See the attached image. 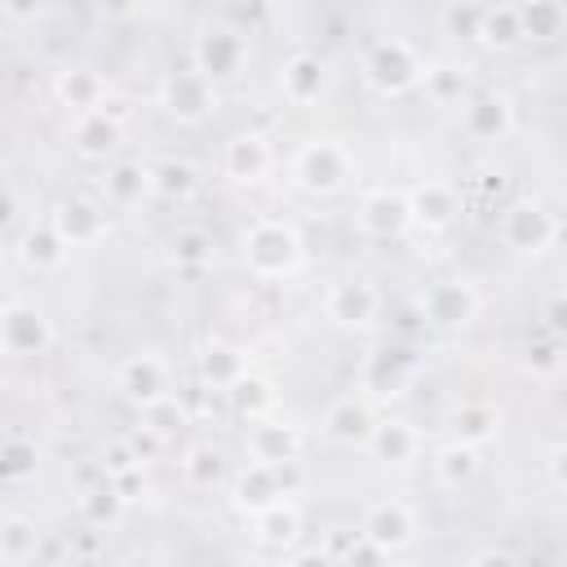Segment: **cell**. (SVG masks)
Segmentation results:
<instances>
[{"mask_svg":"<svg viewBox=\"0 0 567 567\" xmlns=\"http://www.w3.org/2000/svg\"><path fill=\"white\" fill-rule=\"evenodd\" d=\"M478 288L470 284V279H434V284H425L421 288V297H416V310H421V319L430 323V328H443V332H456V328H465V323H474L478 319Z\"/></svg>","mask_w":567,"mask_h":567,"instance_id":"6","label":"cell"},{"mask_svg":"<svg viewBox=\"0 0 567 567\" xmlns=\"http://www.w3.org/2000/svg\"><path fill=\"white\" fill-rule=\"evenodd\" d=\"M248 372V354L239 350V346H230V341H208L199 354H195V377H199V385H208V390H230L239 377Z\"/></svg>","mask_w":567,"mask_h":567,"instance_id":"22","label":"cell"},{"mask_svg":"<svg viewBox=\"0 0 567 567\" xmlns=\"http://www.w3.org/2000/svg\"><path fill=\"white\" fill-rule=\"evenodd\" d=\"M306 261V244H301V230L284 217H257L248 221L244 230V266L252 279L261 284H275V279H288L297 275Z\"/></svg>","mask_w":567,"mask_h":567,"instance_id":"1","label":"cell"},{"mask_svg":"<svg viewBox=\"0 0 567 567\" xmlns=\"http://www.w3.org/2000/svg\"><path fill=\"white\" fill-rule=\"evenodd\" d=\"M470 563H474V567H487V563H496V567H514L518 554H514V549H501V545H487V549L470 554Z\"/></svg>","mask_w":567,"mask_h":567,"instance_id":"49","label":"cell"},{"mask_svg":"<svg viewBox=\"0 0 567 567\" xmlns=\"http://www.w3.org/2000/svg\"><path fill=\"white\" fill-rule=\"evenodd\" d=\"M478 9L483 4H452L443 13V27L456 35V40H478Z\"/></svg>","mask_w":567,"mask_h":567,"instance_id":"44","label":"cell"},{"mask_svg":"<svg viewBox=\"0 0 567 567\" xmlns=\"http://www.w3.org/2000/svg\"><path fill=\"white\" fill-rule=\"evenodd\" d=\"M416 89H425L430 102L452 106V102H461V93H465V71H456V66H447V62H425Z\"/></svg>","mask_w":567,"mask_h":567,"instance_id":"37","label":"cell"},{"mask_svg":"<svg viewBox=\"0 0 567 567\" xmlns=\"http://www.w3.org/2000/svg\"><path fill=\"white\" fill-rule=\"evenodd\" d=\"M248 62V40L235 27H208L195 35V71H204L208 80H230L239 75Z\"/></svg>","mask_w":567,"mask_h":567,"instance_id":"11","label":"cell"},{"mask_svg":"<svg viewBox=\"0 0 567 567\" xmlns=\"http://www.w3.org/2000/svg\"><path fill=\"white\" fill-rule=\"evenodd\" d=\"M527 368H532V377H536V381H554V377H558V368H563V341H558V337L536 341V346L527 350Z\"/></svg>","mask_w":567,"mask_h":567,"instance_id":"42","label":"cell"},{"mask_svg":"<svg viewBox=\"0 0 567 567\" xmlns=\"http://www.w3.org/2000/svg\"><path fill=\"white\" fill-rule=\"evenodd\" d=\"M563 328H567L563 292H549V297H545V332H549V337H563Z\"/></svg>","mask_w":567,"mask_h":567,"instance_id":"46","label":"cell"},{"mask_svg":"<svg viewBox=\"0 0 567 567\" xmlns=\"http://www.w3.org/2000/svg\"><path fill=\"white\" fill-rule=\"evenodd\" d=\"M115 390H120L128 403L146 408V403L173 394V372H168V363H164L155 350H137V354L120 359V368H115Z\"/></svg>","mask_w":567,"mask_h":567,"instance_id":"10","label":"cell"},{"mask_svg":"<svg viewBox=\"0 0 567 567\" xmlns=\"http://www.w3.org/2000/svg\"><path fill=\"white\" fill-rule=\"evenodd\" d=\"M221 168L235 182H257L270 168V142L261 133H235L221 151Z\"/></svg>","mask_w":567,"mask_h":567,"instance_id":"25","label":"cell"},{"mask_svg":"<svg viewBox=\"0 0 567 567\" xmlns=\"http://www.w3.org/2000/svg\"><path fill=\"white\" fill-rule=\"evenodd\" d=\"M35 465H40V452H35V443H31V439L9 434V439L0 443V478L22 483V478H31V474H35Z\"/></svg>","mask_w":567,"mask_h":567,"instance_id":"38","label":"cell"},{"mask_svg":"<svg viewBox=\"0 0 567 567\" xmlns=\"http://www.w3.org/2000/svg\"><path fill=\"white\" fill-rule=\"evenodd\" d=\"M496 239H501L509 252L536 257V252H545V248L558 244V217L545 213L540 204L518 199V204L501 208V217H496Z\"/></svg>","mask_w":567,"mask_h":567,"instance_id":"5","label":"cell"},{"mask_svg":"<svg viewBox=\"0 0 567 567\" xmlns=\"http://www.w3.org/2000/svg\"><path fill=\"white\" fill-rule=\"evenodd\" d=\"M323 89H328V66L315 53L284 58V66H279V93H284L288 106H310V102L323 97Z\"/></svg>","mask_w":567,"mask_h":567,"instance_id":"19","label":"cell"},{"mask_svg":"<svg viewBox=\"0 0 567 567\" xmlns=\"http://www.w3.org/2000/svg\"><path fill=\"white\" fill-rule=\"evenodd\" d=\"M563 461H567V452H563V447H554V452H549V483H554V492H563V487H567V478H563Z\"/></svg>","mask_w":567,"mask_h":567,"instance_id":"53","label":"cell"},{"mask_svg":"<svg viewBox=\"0 0 567 567\" xmlns=\"http://www.w3.org/2000/svg\"><path fill=\"white\" fill-rule=\"evenodd\" d=\"M461 128L474 142H505L514 133V106H509V97H501V93L470 97L465 111H461Z\"/></svg>","mask_w":567,"mask_h":567,"instance_id":"17","label":"cell"},{"mask_svg":"<svg viewBox=\"0 0 567 567\" xmlns=\"http://www.w3.org/2000/svg\"><path fill=\"white\" fill-rule=\"evenodd\" d=\"M323 315L341 328H368L381 315V292L368 279H337L323 292Z\"/></svg>","mask_w":567,"mask_h":567,"instance_id":"12","label":"cell"},{"mask_svg":"<svg viewBox=\"0 0 567 567\" xmlns=\"http://www.w3.org/2000/svg\"><path fill=\"white\" fill-rule=\"evenodd\" d=\"M142 421H146L155 434L173 439L177 430H186L190 412H186V403H182L177 394H164V399H155V403H146V408H142Z\"/></svg>","mask_w":567,"mask_h":567,"instance_id":"40","label":"cell"},{"mask_svg":"<svg viewBox=\"0 0 567 567\" xmlns=\"http://www.w3.org/2000/svg\"><path fill=\"white\" fill-rule=\"evenodd\" d=\"M111 487H115V492L124 496V505H133V501L142 496V487H146V483H142V465H128V470H115V474H111Z\"/></svg>","mask_w":567,"mask_h":567,"instance_id":"45","label":"cell"},{"mask_svg":"<svg viewBox=\"0 0 567 567\" xmlns=\"http://www.w3.org/2000/svg\"><path fill=\"white\" fill-rule=\"evenodd\" d=\"M408 213H412V226H425V230L452 226V217L461 213L456 186H447V182H421V186H412L408 190Z\"/></svg>","mask_w":567,"mask_h":567,"instance_id":"21","label":"cell"},{"mask_svg":"<svg viewBox=\"0 0 567 567\" xmlns=\"http://www.w3.org/2000/svg\"><path fill=\"white\" fill-rule=\"evenodd\" d=\"M124 120H128L124 102H111V97L102 106H93V111H75V120H71V146L84 159H106L124 142Z\"/></svg>","mask_w":567,"mask_h":567,"instance_id":"9","label":"cell"},{"mask_svg":"<svg viewBox=\"0 0 567 567\" xmlns=\"http://www.w3.org/2000/svg\"><path fill=\"white\" fill-rule=\"evenodd\" d=\"M97 554H102V532L97 527H89L71 540V558H97Z\"/></svg>","mask_w":567,"mask_h":567,"instance_id":"48","label":"cell"},{"mask_svg":"<svg viewBox=\"0 0 567 567\" xmlns=\"http://www.w3.org/2000/svg\"><path fill=\"white\" fill-rule=\"evenodd\" d=\"M412 381V359L403 350H372L363 359V372H359V385L372 394V399H399Z\"/></svg>","mask_w":567,"mask_h":567,"instance_id":"20","label":"cell"},{"mask_svg":"<svg viewBox=\"0 0 567 567\" xmlns=\"http://www.w3.org/2000/svg\"><path fill=\"white\" fill-rule=\"evenodd\" d=\"M102 465H106V474H115V470H128V465H137V461H133V452H128L124 439H120V443H111V447L102 452Z\"/></svg>","mask_w":567,"mask_h":567,"instance_id":"50","label":"cell"},{"mask_svg":"<svg viewBox=\"0 0 567 567\" xmlns=\"http://www.w3.org/2000/svg\"><path fill=\"white\" fill-rule=\"evenodd\" d=\"M173 261H177V266H186V270L208 266V261H213V239H208L199 226L177 230V235H173Z\"/></svg>","mask_w":567,"mask_h":567,"instance_id":"41","label":"cell"},{"mask_svg":"<svg viewBox=\"0 0 567 567\" xmlns=\"http://www.w3.org/2000/svg\"><path fill=\"white\" fill-rule=\"evenodd\" d=\"M49 221H53V230L62 235L66 248H89V244H97V239L106 235V208H102L97 199H89V195L62 199Z\"/></svg>","mask_w":567,"mask_h":567,"instance_id":"15","label":"cell"},{"mask_svg":"<svg viewBox=\"0 0 567 567\" xmlns=\"http://www.w3.org/2000/svg\"><path fill=\"white\" fill-rule=\"evenodd\" d=\"M199 186V173L186 159H159L151 164V195L159 199H190Z\"/></svg>","mask_w":567,"mask_h":567,"instance_id":"34","label":"cell"},{"mask_svg":"<svg viewBox=\"0 0 567 567\" xmlns=\"http://www.w3.org/2000/svg\"><path fill=\"white\" fill-rule=\"evenodd\" d=\"M0 523H4V514H0Z\"/></svg>","mask_w":567,"mask_h":567,"instance_id":"55","label":"cell"},{"mask_svg":"<svg viewBox=\"0 0 567 567\" xmlns=\"http://www.w3.org/2000/svg\"><path fill=\"white\" fill-rule=\"evenodd\" d=\"M177 470H182V483L195 487V492H217L230 478V461H226V452L217 443H190L182 452Z\"/></svg>","mask_w":567,"mask_h":567,"instance_id":"24","label":"cell"},{"mask_svg":"<svg viewBox=\"0 0 567 567\" xmlns=\"http://www.w3.org/2000/svg\"><path fill=\"white\" fill-rule=\"evenodd\" d=\"M66 244H62V235L53 230V221H40V226H31L27 235H22V244H18V257H22V266L27 270H35V275H44V270H58L62 261H66Z\"/></svg>","mask_w":567,"mask_h":567,"instance_id":"32","label":"cell"},{"mask_svg":"<svg viewBox=\"0 0 567 567\" xmlns=\"http://www.w3.org/2000/svg\"><path fill=\"white\" fill-rule=\"evenodd\" d=\"M377 549L385 554H399L416 540V514L408 501H377L368 514H363V527H359Z\"/></svg>","mask_w":567,"mask_h":567,"instance_id":"13","label":"cell"},{"mask_svg":"<svg viewBox=\"0 0 567 567\" xmlns=\"http://www.w3.org/2000/svg\"><path fill=\"white\" fill-rule=\"evenodd\" d=\"M350 168H354L350 151L341 142H332V137H315V142L297 146V155H292V182L306 195H332V190H341L350 182Z\"/></svg>","mask_w":567,"mask_h":567,"instance_id":"3","label":"cell"},{"mask_svg":"<svg viewBox=\"0 0 567 567\" xmlns=\"http://www.w3.org/2000/svg\"><path fill=\"white\" fill-rule=\"evenodd\" d=\"M518 40H523V31H518L514 0H496V4H483L478 9V44H487V49H514Z\"/></svg>","mask_w":567,"mask_h":567,"instance_id":"33","label":"cell"},{"mask_svg":"<svg viewBox=\"0 0 567 567\" xmlns=\"http://www.w3.org/2000/svg\"><path fill=\"white\" fill-rule=\"evenodd\" d=\"M363 447H368L372 461H381V465H408V461H416V452H421V434H416L412 421L385 416V421H372Z\"/></svg>","mask_w":567,"mask_h":567,"instance_id":"18","label":"cell"},{"mask_svg":"<svg viewBox=\"0 0 567 567\" xmlns=\"http://www.w3.org/2000/svg\"><path fill=\"white\" fill-rule=\"evenodd\" d=\"M146 195H151V168H146V164L120 159V164L106 168V177H102V199H106V208H137Z\"/></svg>","mask_w":567,"mask_h":567,"instance_id":"27","label":"cell"},{"mask_svg":"<svg viewBox=\"0 0 567 567\" xmlns=\"http://www.w3.org/2000/svg\"><path fill=\"white\" fill-rule=\"evenodd\" d=\"M53 346V323L40 306L31 301H9L0 306V354L9 359H35Z\"/></svg>","mask_w":567,"mask_h":567,"instance_id":"8","label":"cell"},{"mask_svg":"<svg viewBox=\"0 0 567 567\" xmlns=\"http://www.w3.org/2000/svg\"><path fill=\"white\" fill-rule=\"evenodd\" d=\"M452 425H456V439L478 447V443H487L496 434V412H492V403H461Z\"/></svg>","mask_w":567,"mask_h":567,"instance_id":"39","label":"cell"},{"mask_svg":"<svg viewBox=\"0 0 567 567\" xmlns=\"http://www.w3.org/2000/svg\"><path fill=\"white\" fill-rule=\"evenodd\" d=\"M297 452H301V434H297L292 425L266 421V416H257V421L248 425V456H252V461L279 465V461H297Z\"/></svg>","mask_w":567,"mask_h":567,"instance_id":"26","label":"cell"},{"mask_svg":"<svg viewBox=\"0 0 567 567\" xmlns=\"http://www.w3.org/2000/svg\"><path fill=\"white\" fill-rule=\"evenodd\" d=\"M478 190L483 195H501L505 190V173H478Z\"/></svg>","mask_w":567,"mask_h":567,"instance_id":"54","label":"cell"},{"mask_svg":"<svg viewBox=\"0 0 567 567\" xmlns=\"http://www.w3.org/2000/svg\"><path fill=\"white\" fill-rule=\"evenodd\" d=\"M421 71H425V58L403 40V35H381L368 44L363 53V80L368 89H377L381 97H403L421 84Z\"/></svg>","mask_w":567,"mask_h":567,"instance_id":"2","label":"cell"},{"mask_svg":"<svg viewBox=\"0 0 567 567\" xmlns=\"http://www.w3.org/2000/svg\"><path fill=\"white\" fill-rule=\"evenodd\" d=\"M478 470H483L478 447H474V443H465V439H452L447 447H439V452H434V478H439L447 492L470 487V483L478 478Z\"/></svg>","mask_w":567,"mask_h":567,"instance_id":"30","label":"cell"},{"mask_svg":"<svg viewBox=\"0 0 567 567\" xmlns=\"http://www.w3.org/2000/svg\"><path fill=\"white\" fill-rule=\"evenodd\" d=\"M354 221L363 235L372 239H399L408 226H412V213H408V195L403 190H368L354 208Z\"/></svg>","mask_w":567,"mask_h":567,"instance_id":"14","label":"cell"},{"mask_svg":"<svg viewBox=\"0 0 567 567\" xmlns=\"http://www.w3.org/2000/svg\"><path fill=\"white\" fill-rule=\"evenodd\" d=\"M372 421H377V412H372L368 394H341V399H332V403L323 408L319 430H323V439H332V443H341V447H363Z\"/></svg>","mask_w":567,"mask_h":567,"instance_id":"16","label":"cell"},{"mask_svg":"<svg viewBox=\"0 0 567 567\" xmlns=\"http://www.w3.org/2000/svg\"><path fill=\"white\" fill-rule=\"evenodd\" d=\"M164 443H168V439H164V434H155L146 421H142V425H133V430L124 434V447L133 452V461H137V465H151V461L164 452Z\"/></svg>","mask_w":567,"mask_h":567,"instance_id":"43","label":"cell"},{"mask_svg":"<svg viewBox=\"0 0 567 567\" xmlns=\"http://www.w3.org/2000/svg\"><path fill=\"white\" fill-rule=\"evenodd\" d=\"M514 9H518V31H523V40H532V44H549V40H558L563 27H567L563 0H514Z\"/></svg>","mask_w":567,"mask_h":567,"instance_id":"31","label":"cell"},{"mask_svg":"<svg viewBox=\"0 0 567 567\" xmlns=\"http://www.w3.org/2000/svg\"><path fill=\"white\" fill-rule=\"evenodd\" d=\"M13 221H18V199L0 186V235H4V230H13Z\"/></svg>","mask_w":567,"mask_h":567,"instance_id":"52","label":"cell"},{"mask_svg":"<svg viewBox=\"0 0 567 567\" xmlns=\"http://www.w3.org/2000/svg\"><path fill=\"white\" fill-rule=\"evenodd\" d=\"M44 4H49V0H0V9L13 13V18H35Z\"/></svg>","mask_w":567,"mask_h":567,"instance_id":"51","label":"cell"},{"mask_svg":"<svg viewBox=\"0 0 567 567\" xmlns=\"http://www.w3.org/2000/svg\"><path fill=\"white\" fill-rule=\"evenodd\" d=\"M93 9L102 18H111V22H124V18H133L142 9V0H93Z\"/></svg>","mask_w":567,"mask_h":567,"instance_id":"47","label":"cell"},{"mask_svg":"<svg viewBox=\"0 0 567 567\" xmlns=\"http://www.w3.org/2000/svg\"><path fill=\"white\" fill-rule=\"evenodd\" d=\"M53 97L75 115V111H93V106H102L106 102V80H102V71H93V66H62L58 75H53Z\"/></svg>","mask_w":567,"mask_h":567,"instance_id":"23","label":"cell"},{"mask_svg":"<svg viewBox=\"0 0 567 567\" xmlns=\"http://www.w3.org/2000/svg\"><path fill=\"white\" fill-rule=\"evenodd\" d=\"M35 545H40V527L22 514H4L0 523V558L4 563H27L35 558Z\"/></svg>","mask_w":567,"mask_h":567,"instance_id":"36","label":"cell"},{"mask_svg":"<svg viewBox=\"0 0 567 567\" xmlns=\"http://www.w3.org/2000/svg\"><path fill=\"white\" fill-rule=\"evenodd\" d=\"M159 106L177 120V124H204L217 111V80H208L204 71L186 66V71H168L159 80Z\"/></svg>","mask_w":567,"mask_h":567,"instance_id":"7","label":"cell"},{"mask_svg":"<svg viewBox=\"0 0 567 567\" xmlns=\"http://www.w3.org/2000/svg\"><path fill=\"white\" fill-rule=\"evenodd\" d=\"M226 399H230V408H235L239 416H248V421H257V416H266V412L275 408V390H270V381L257 377V372H244V377L226 390Z\"/></svg>","mask_w":567,"mask_h":567,"instance_id":"35","label":"cell"},{"mask_svg":"<svg viewBox=\"0 0 567 567\" xmlns=\"http://www.w3.org/2000/svg\"><path fill=\"white\" fill-rule=\"evenodd\" d=\"M252 536H257L261 545L288 549V545L301 536V509H297L288 496L270 501L266 509H257V514H252Z\"/></svg>","mask_w":567,"mask_h":567,"instance_id":"29","label":"cell"},{"mask_svg":"<svg viewBox=\"0 0 567 567\" xmlns=\"http://www.w3.org/2000/svg\"><path fill=\"white\" fill-rule=\"evenodd\" d=\"M75 514H80L84 527H97V532H106V527H115L124 518V496L111 487V474L102 483L75 487Z\"/></svg>","mask_w":567,"mask_h":567,"instance_id":"28","label":"cell"},{"mask_svg":"<svg viewBox=\"0 0 567 567\" xmlns=\"http://www.w3.org/2000/svg\"><path fill=\"white\" fill-rule=\"evenodd\" d=\"M292 483H297V461H279V465H270V461H248L239 474H230V501H235L239 514L252 518V514L266 509L270 501L292 496Z\"/></svg>","mask_w":567,"mask_h":567,"instance_id":"4","label":"cell"}]
</instances>
